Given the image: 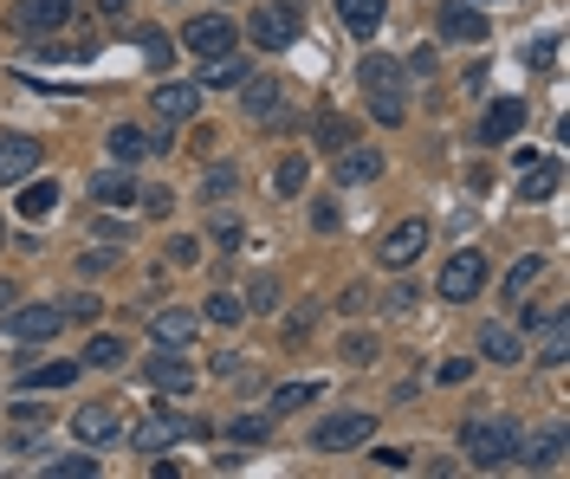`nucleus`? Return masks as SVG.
I'll return each mask as SVG.
<instances>
[{"label":"nucleus","instance_id":"nucleus-47","mask_svg":"<svg viewBox=\"0 0 570 479\" xmlns=\"http://www.w3.org/2000/svg\"><path fill=\"white\" fill-rule=\"evenodd\" d=\"M0 247H7V221H0Z\"/></svg>","mask_w":570,"mask_h":479},{"label":"nucleus","instance_id":"nucleus-4","mask_svg":"<svg viewBox=\"0 0 570 479\" xmlns=\"http://www.w3.org/2000/svg\"><path fill=\"white\" fill-rule=\"evenodd\" d=\"M434 292L448 298V305L480 298V292H487V253H480V247H461V253L441 266V286H434Z\"/></svg>","mask_w":570,"mask_h":479},{"label":"nucleus","instance_id":"nucleus-41","mask_svg":"<svg viewBox=\"0 0 570 479\" xmlns=\"http://www.w3.org/2000/svg\"><path fill=\"white\" fill-rule=\"evenodd\" d=\"M318 143L331 149V156H337V149L351 143V123H344V117H324V130H318Z\"/></svg>","mask_w":570,"mask_h":479},{"label":"nucleus","instance_id":"nucleus-20","mask_svg":"<svg viewBox=\"0 0 570 479\" xmlns=\"http://www.w3.org/2000/svg\"><path fill=\"white\" fill-rule=\"evenodd\" d=\"M149 382H156L163 396H188V389H195V369L181 363V350H156V357H149Z\"/></svg>","mask_w":570,"mask_h":479},{"label":"nucleus","instance_id":"nucleus-16","mask_svg":"<svg viewBox=\"0 0 570 479\" xmlns=\"http://www.w3.org/2000/svg\"><path fill=\"white\" fill-rule=\"evenodd\" d=\"M525 130V98H493L487 117H480V143H505Z\"/></svg>","mask_w":570,"mask_h":479},{"label":"nucleus","instance_id":"nucleus-44","mask_svg":"<svg viewBox=\"0 0 570 479\" xmlns=\"http://www.w3.org/2000/svg\"><path fill=\"white\" fill-rule=\"evenodd\" d=\"M169 253H176V266H195V259H202V240L181 233V240H169Z\"/></svg>","mask_w":570,"mask_h":479},{"label":"nucleus","instance_id":"nucleus-29","mask_svg":"<svg viewBox=\"0 0 570 479\" xmlns=\"http://www.w3.org/2000/svg\"><path fill=\"white\" fill-rule=\"evenodd\" d=\"M208 240H214V253H240V240H247V227H240V214H214L208 221Z\"/></svg>","mask_w":570,"mask_h":479},{"label":"nucleus","instance_id":"nucleus-18","mask_svg":"<svg viewBox=\"0 0 570 479\" xmlns=\"http://www.w3.org/2000/svg\"><path fill=\"white\" fill-rule=\"evenodd\" d=\"M564 188V162H551V156H532L525 169H519V194L525 201H551Z\"/></svg>","mask_w":570,"mask_h":479},{"label":"nucleus","instance_id":"nucleus-32","mask_svg":"<svg viewBox=\"0 0 570 479\" xmlns=\"http://www.w3.org/2000/svg\"><path fill=\"white\" fill-rule=\"evenodd\" d=\"M39 473L46 479H98V460H91V453H59V460H46Z\"/></svg>","mask_w":570,"mask_h":479},{"label":"nucleus","instance_id":"nucleus-1","mask_svg":"<svg viewBox=\"0 0 570 479\" xmlns=\"http://www.w3.org/2000/svg\"><path fill=\"white\" fill-rule=\"evenodd\" d=\"M356 84H363V98H370V117L376 123H402L409 117V66L390 59V52H363V66H356Z\"/></svg>","mask_w":570,"mask_h":479},{"label":"nucleus","instance_id":"nucleus-24","mask_svg":"<svg viewBox=\"0 0 570 479\" xmlns=\"http://www.w3.org/2000/svg\"><path fill=\"white\" fill-rule=\"evenodd\" d=\"M78 363H85V369H124V363H130V343H124L117 331H98L91 343H85V357H78Z\"/></svg>","mask_w":570,"mask_h":479},{"label":"nucleus","instance_id":"nucleus-40","mask_svg":"<svg viewBox=\"0 0 570 479\" xmlns=\"http://www.w3.org/2000/svg\"><path fill=\"white\" fill-rule=\"evenodd\" d=\"M538 357H544V363L558 369L570 357V337H564V318H551V337H544V350H538Z\"/></svg>","mask_w":570,"mask_h":479},{"label":"nucleus","instance_id":"nucleus-48","mask_svg":"<svg viewBox=\"0 0 570 479\" xmlns=\"http://www.w3.org/2000/svg\"><path fill=\"white\" fill-rule=\"evenodd\" d=\"M473 7H487V0H473Z\"/></svg>","mask_w":570,"mask_h":479},{"label":"nucleus","instance_id":"nucleus-46","mask_svg":"<svg viewBox=\"0 0 570 479\" xmlns=\"http://www.w3.org/2000/svg\"><path fill=\"white\" fill-rule=\"evenodd\" d=\"M124 7H130V0H105V13H124Z\"/></svg>","mask_w":570,"mask_h":479},{"label":"nucleus","instance_id":"nucleus-17","mask_svg":"<svg viewBox=\"0 0 570 479\" xmlns=\"http://www.w3.org/2000/svg\"><path fill=\"white\" fill-rule=\"evenodd\" d=\"M564 453H570V435H564V428H544L532 447H519V467H532V473H558V467H564Z\"/></svg>","mask_w":570,"mask_h":479},{"label":"nucleus","instance_id":"nucleus-23","mask_svg":"<svg viewBox=\"0 0 570 479\" xmlns=\"http://www.w3.org/2000/svg\"><path fill=\"white\" fill-rule=\"evenodd\" d=\"M383 13H390V0H337V20H344L356 39L383 33Z\"/></svg>","mask_w":570,"mask_h":479},{"label":"nucleus","instance_id":"nucleus-22","mask_svg":"<svg viewBox=\"0 0 570 479\" xmlns=\"http://www.w3.org/2000/svg\"><path fill=\"white\" fill-rule=\"evenodd\" d=\"M480 357H487V363H519V357H525V337L512 331V325H480Z\"/></svg>","mask_w":570,"mask_h":479},{"label":"nucleus","instance_id":"nucleus-13","mask_svg":"<svg viewBox=\"0 0 570 479\" xmlns=\"http://www.w3.org/2000/svg\"><path fill=\"white\" fill-rule=\"evenodd\" d=\"M376 176H383V149H370V143L337 149V188H370Z\"/></svg>","mask_w":570,"mask_h":479},{"label":"nucleus","instance_id":"nucleus-25","mask_svg":"<svg viewBox=\"0 0 570 479\" xmlns=\"http://www.w3.org/2000/svg\"><path fill=\"white\" fill-rule=\"evenodd\" d=\"M202 91H227V84H247V59H234V52H220V59H202V78H195Z\"/></svg>","mask_w":570,"mask_h":479},{"label":"nucleus","instance_id":"nucleus-28","mask_svg":"<svg viewBox=\"0 0 570 479\" xmlns=\"http://www.w3.org/2000/svg\"><path fill=\"white\" fill-rule=\"evenodd\" d=\"M78 369L85 363H71V357H59V363H39L20 376V389H66V382H78Z\"/></svg>","mask_w":570,"mask_h":479},{"label":"nucleus","instance_id":"nucleus-7","mask_svg":"<svg viewBox=\"0 0 570 479\" xmlns=\"http://www.w3.org/2000/svg\"><path fill=\"white\" fill-rule=\"evenodd\" d=\"M181 46L195 52V59H220V52H234L240 33H234V20L227 13H195L188 27H181Z\"/></svg>","mask_w":570,"mask_h":479},{"label":"nucleus","instance_id":"nucleus-38","mask_svg":"<svg viewBox=\"0 0 570 479\" xmlns=\"http://www.w3.org/2000/svg\"><path fill=\"white\" fill-rule=\"evenodd\" d=\"M525 66H532V72H551V66H558V33L532 39V46H525Z\"/></svg>","mask_w":570,"mask_h":479},{"label":"nucleus","instance_id":"nucleus-31","mask_svg":"<svg viewBox=\"0 0 570 479\" xmlns=\"http://www.w3.org/2000/svg\"><path fill=\"white\" fill-rule=\"evenodd\" d=\"M318 396H324V382H279L273 389V415H292V408L318 402Z\"/></svg>","mask_w":570,"mask_h":479},{"label":"nucleus","instance_id":"nucleus-27","mask_svg":"<svg viewBox=\"0 0 570 479\" xmlns=\"http://www.w3.org/2000/svg\"><path fill=\"white\" fill-rule=\"evenodd\" d=\"M91 194H98V201H105V208H130V201H137L142 188L130 182V176H124V169H105V176H98V182H91Z\"/></svg>","mask_w":570,"mask_h":479},{"label":"nucleus","instance_id":"nucleus-37","mask_svg":"<svg viewBox=\"0 0 570 479\" xmlns=\"http://www.w3.org/2000/svg\"><path fill=\"white\" fill-rule=\"evenodd\" d=\"M240 318H247V305H240L234 292H214L208 298V325H240Z\"/></svg>","mask_w":570,"mask_h":479},{"label":"nucleus","instance_id":"nucleus-19","mask_svg":"<svg viewBox=\"0 0 570 479\" xmlns=\"http://www.w3.org/2000/svg\"><path fill=\"white\" fill-rule=\"evenodd\" d=\"M181 435H188V421H181V415H163V408H156V415L142 421L137 435H130V447H137V453H163V447H176Z\"/></svg>","mask_w":570,"mask_h":479},{"label":"nucleus","instance_id":"nucleus-43","mask_svg":"<svg viewBox=\"0 0 570 479\" xmlns=\"http://www.w3.org/2000/svg\"><path fill=\"white\" fill-rule=\"evenodd\" d=\"M434 376H441V382L454 389V382H466V376H473V363H466V357H448V363L434 369Z\"/></svg>","mask_w":570,"mask_h":479},{"label":"nucleus","instance_id":"nucleus-2","mask_svg":"<svg viewBox=\"0 0 570 479\" xmlns=\"http://www.w3.org/2000/svg\"><path fill=\"white\" fill-rule=\"evenodd\" d=\"M519 447H525V428L505 415H473L461 428L466 467H519Z\"/></svg>","mask_w":570,"mask_h":479},{"label":"nucleus","instance_id":"nucleus-45","mask_svg":"<svg viewBox=\"0 0 570 479\" xmlns=\"http://www.w3.org/2000/svg\"><path fill=\"white\" fill-rule=\"evenodd\" d=\"M142 39V52H149V59H163V66H169V39L163 33H137Z\"/></svg>","mask_w":570,"mask_h":479},{"label":"nucleus","instance_id":"nucleus-12","mask_svg":"<svg viewBox=\"0 0 570 479\" xmlns=\"http://www.w3.org/2000/svg\"><path fill=\"white\" fill-rule=\"evenodd\" d=\"M441 39H454V46H480V39H493V27H487V7H473V0L441 7Z\"/></svg>","mask_w":570,"mask_h":479},{"label":"nucleus","instance_id":"nucleus-3","mask_svg":"<svg viewBox=\"0 0 570 479\" xmlns=\"http://www.w3.org/2000/svg\"><path fill=\"white\" fill-rule=\"evenodd\" d=\"M370 435H376V415L337 408V415H324L312 428V453H351V447H370Z\"/></svg>","mask_w":570,"mask_h":479},{"label":"nucleus","instance_id":"nucleus-21","mask_svg":"<svg viewBox=\"0 0 570 479\" xmlns=\"http://www.w3.org/2000/svg\"><path fill=\"white\" fill-rule=\"evenodd\" d=\"M105 149H110V162H117V169H130V162H142V156H156V137L137 130V123H117V130L105 137Z\"/></svg>","mask_w":570,"mask_h":479},{"label":"nucleus","instance_id":"nucleus-33","mask_svg":"<svg viewBox=\"0 0 570 479\" xmlns=\"http://www.w3.org/2000/svg\"><path fill=\"white\" fill-rule=\"evenodd\" d=\"M538 272H544V259H538V253H525L519 266H512V272H505V298L519 305V298H525V292L538 286Z\"/></svg>","mask_w":570,"mask_h":479},{"label":"nucleus","instance_id":"nucleus-9","mask_svg":"<svg viewBox=\"0 0 570 479\" xmlns=\"http://www.w3.org/2000/svg\"><path fill=\"white\" fill-rule=\"evenodd\" d=\"M71 435L85 447H110L117 435H124V408L117 402H78L71 408Z\"/></svg>","mask_w":570,"mask_h":479},{"label":"nucleus","instance_id":"nucleus-6","mask_svg":"<svg viewBox=\"0 0 570 479\" xmlns=\"http://www.w3.org/2000/svg\"><path fill=\"white\" fill-rule=\"evenodd\" d=\"M298 33H305V20H298V7H292V0H266V7L253 13V39H259L266 52L298 46Z\"/></svg>","mask_w":570,"mask_h":479},{"label":"nucleus","instance_id":"nucleus-35","mask_svg":"<svg viewBox=\"0 0 570 479\" xmlns=\"http://www.w3.org/2000/svg\"><path fill=\"white\" fill-rule=\"evenodd\" d=\"M234 441H247V447H259V441H273V415H240L234 428H227Z\"/></svg>","mask_w":570,"mask_h":479},{"label":"nucleus","instance_id":"nucleus-15","mask_svg":"<svg viewBox=\"0 0 570 479\" xmlns=\"http://www.w3.org/2000/svg\"><path fill=\"white\" fill-rule=\"evenodd\" d=\"M195 331H202V318L195 311H156L149 318V337H156V350H195Z\"/></svg>","mask_w":570,"mask_h":479},{"label":"nucleus","instance_id":"nucleus-8","mask_svg":"<svg viewBox=\"0 0 570 479\" xmlns=\"http://www.w3.org/2000/svg\"><path fill=\"white\" fill-rule=\"evenodd\" d=\"M428 247V221L422 214H409V221H395L390 233H383V247H376V266H390V272H409L415 259H422Z\"/></svg>","mask_w":570,"mask_h":479},{"label":"nucleus","instance_id":"nucleus-5","mask_svg":"<svg viewBox=\"0 0 570 479\" xmlns=\"http://www.w3.org/2000/svg\"><path fill=\"white\" fill-rule=\"evenodd\" d=\"M0 325H7L13 343H46V337L66 331V311H59V305H7Z\"/></svg>","mask_w":570,"mask_h":479},{"label":"nucleus","instance_id":"nucleus-14","mask_svg":"<svg viewBox=\"0 0 570 479\" xmlns=\"http://www.w3.org/2000/svg\"><path fill=\"white\" fill-rule=\"evenodd\" d=\"M33 169H39V143H33V137L0 130V188H7V182H27Z\"/></svg>","mask_w":570,"mask_h":479},{"label":"nucleus","instance_id":"nucleus-34","mask_svg":"<svg viewBox=\"0 0 570 479\" xmlns=\"http://www.w3.org/2000/svg\"><path fill=\"white\" fill-rule=\"evenodd\" d=\"M234 182H240V176H234V162H208V176H202V194H208V208L220 201V194H234Z\"/></svg>","mask_w":570,"mask_h":479},{"label":"nucleus","instance_id":"nucleus-10","mask_svg":"<svg viewBox=\"0 0 570 479\" xmlns=\"http://www.w3.org/2000/svg\"><path fill=\"white\" fill-rule=\"evenodd\" d=\"M71 7H78V0H13L7 20H13V33L46 39V33H59V27L71 20Z\"/></svg>","mask_w":570,"mask_h":479},{"label":"nucleus","instance_id":"nucleus-30","mask_svg":"<svg viewBox=\"0 0 570 479\" xmlns=\"http://www.w3.org/2000/svg\"><path fill=\"white\" fill-rule=\"evenodd\" d=\"M59 208V182H27V194H20V214L27 221H46Z\"/></svg>","mask_w":570,"mask_h":479},{"label":"nucleus","instance_id":"nucleus-11","mask_svg":"<svg viewBox=\"0 0 570 479\" xmlns=\"http://www.w3.org/2000/svg\"><path fill=\"white\" fill-rule=\"evenodd\" d=\"M149 111H156V123H195V111H202V84L163 78V84L149 91Z\"/></svg>","mask_w":570,"mask_h":479},{"label":"nucleus","instance_id":"nucleus-39","mask_svg":"<svg viewBox=\"0 0 570 479\" xmlns=\"http://www.w3.org/2000/svg\"><path fill=\"white\" fill-rule=\"evenodd\" d=\"M240 305H247V311H279V286H273V279H253Z\"/></svg>","mask_w":570,"mask_h":479},{"label":"nucleus","instance_id":"nucleus-42","mask_svg":"<svg viewBox=\"0 0 570 479\" xmlns=\"http://www.w3.org/2000/svg\"><path fill=\"white\" fill-rule=\"evenodd\" d=\"M344 357H351V363H376V337H344Z\"/></svg>","mask_w":570,"mask_h":479},{"label":"nucleus","instance_id":"nucleus-36","mask_svg":"<svg viewBox=\"0 0 570 479\" xmlns=\"http://www.w3.org/2000/svg\"><path fill=\"white\" fill-rule=\"evenodd\" d=\"M305 176H312V169H305V156H285L279 169H273V188H279V194H298Z\"/></svg>","mask_w":570,"mask_h":479},{"label":"nucleus","instance_id":"nucleus-26","mask_svg":"<svg viewBox=\"0 0 570 479\" xmlns=\"http://www.w3.org/2000/svg\"><path fill=\"white\" fill-rule=\"evenodd\" d=\"M240 104H247V117L266 123V117L285 111V84H273V78H247V98H240Z\"/></svg>","mask_w":570,"mask_h":479}]
</instances>
